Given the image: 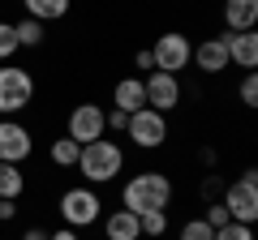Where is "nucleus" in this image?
Listing matches in <instances>:
<instances>
[{"mask_svg": "<svg viewBox=\"0 0 258 240\" xmlns=\"http://www.w3.org/2000/svg\"><path fill=\"white\" fill-rule=\"evenodd\" d=\"M172 197H176V185L172 176L159 172V167H147V172L129 176L120 185V206L129 214H151V210H172Z\"/></svg>", "mask_w": 258, "mask_h": 240, "instance_id": "f257e3e1", "label": "nucleus"}, {"mask_svg": "<svg viewBox=\"0 0 258 240\" xmlns=\"http://www.w3.org/2000/svg\"><path fill=\"white\" fill-rule=\"evenodd\" d=\"M74 172L82 176V185H91V189L112 185V180L125 172V146H120V142H112V138L91 142V146H82V155H78V167H74Z\"/></svg>", "mask_w": 258, "mask_h": 240, "instance_id": "f03ea898", "label": "nucleus"}, {"mask_svg": "<svg viewBox=\"0 0 258 240\" xmlns=\"http://www.w3.org/2000/svg\"><path fill=\"white\" fill-rule=\"evenodd\" d=\"M56 214H60V227H74V231L95 227V223L103 219V197H99V189H91V185H69V189H60V197H56Z\"/></svg>", "mask_w": 258, "mask_h": 240, "instance_id": "7ed1b4c3", "label": "nucleus"}, {"mask_svg": "<svg viewBox=\"0 0 258 240\" xmlns=\"http://www.w3.org/2000/svg\"><path fill=\"white\" fill-rule=\"evenodd\" d=\"M39 82L30 69L22 65H0V116H22L26 107H35Z\"/></svg>", "mask_w": 258, "mask_h": 240, "instance_id": "20e7f679", "label": "nucleus"}, {"mask_svg": "<svg viewBox=\"0 0 258 240\" xmlns=\"http://www.w3.org/2000/svg\"><path fill=\"white\" fill-rule=\"evenodd\" d=\"M220 206L228 210L232 223H249V227L258 223V172L254 167H245L241 180H228L220 189Z\"/></svg>", "mask_w": 258, "mask_h": 240, "instance_id": "39448f33", "label": "nucleus"}, {"mask_svg": "<svg viewBox=\"0 0 258 240\" xmlns=\"http://www.w3.org/2000/svg\"><path fill=\"white\" fill-rule=\"evenodd\" d=\"M125 138L134 142L138 150H164L168 138H172V125H168L164 111H155V107H138L134 116H129V125H125Z\"/></svg>", "mask_w": 258, "mask_h": 240, "instance_id": "423d86ee", "label": "nucleus"}, {"mask_svg": "<svg viewBox=\"0 0 258 240\" xmlns=\"http://www.w3.org/2000/svg\"><path fill=\"white\" fill-rule=\"evenodd\" d=\"M64 138H74L78 146H91V142L108 138V125H103V103L95 99H82L69 107V116H64Z\"/></svg>", "mask_w": 258, "mask_h": 240, "instance_id": "0eeeda50", "label": "nucleus"}, {"mask_svg": "<svg viewBox=\"0 0 258 240\" xmlns=\"http://www.w3.org/2000/svg\"><path fill=\"white\" fill-rule=\"evenodd\" d=\"M189 56H194V39L185 35V30H164V35L155 39V47H151L155 69L159 73H176V77L189 69Z\"/></svg>", "mask_w": 258, "mask_h": 240, "instance_id": "6e6552de", "label": "nucleus"}, {"mask_svg": "<svg viewBox=\"0 0 258 240\" xmlns=\"http://www.w3.org/2000/svg\"><path fill=\"white\" fill-rule=\"evenodd\" d=\"M142 90H147V107L164 111V116H172L176 107H181L185 99V86L176 73H159V69H151L147 77H142Z\"/></svg>", "mask_w": 258, "mask_h": 240, "instance_id": "1a4fd4ad", "label": "nucleus"}, {"mask_svg": "<svg viewBox=\"0 0 258 240\" xmlns=\"http://www.w3.org/2000/svg\"><path fill=\"white\" fill-rule=\"evenodd\" d=\"M35 155V133L30 125H22L18 116H5L0 120V163H26Z\"/></svg>", "mask_w": 258, "mask_h": 240, "instance_id": "9d476101", "label": "nucleus"}, {"mask_svg": "<svg viewBox=\"0 0 258 240\" xmlns=\"http://www.w3.org/2000/svg\"><path fill=\"white\" fill-rule=\"evenodd\" d=\"M224 47H228V65L254 73L258 69V30H220Z\"/></svg>", "mask_w": 258, "mask_h": 240, "instance_id": "9b49d317", "label": "nucleus"}, {"mask_svg": "<svg viewBox=\"0 0 258 240\" xmlns=\"http://www.w3.org/2000/svg\"><path fill=\"white\" fill-rule=\"evenodd\" d=\"M189 65H198V73H203V77H220L224 69H232V65H228V47H224V39H220V35L198 39V43H194Z\"/></svg>", "mask_w": 258, "mask_h": 240, "instance_id": "f8f14e48", "label": "nucleus"}, {"mask_svg": "<svg viewBox=\"0 0 258 240\" xmlns=\"http://www.w3.org/2000/svg\"><path fill=\"white\" fill-rule=\"evenodd\" d=\"M112 107L125 111V116H134L138 107H147V90H142V77H116L112 82Z\"/></svg>", "mask_w": 258, "mask_h": 240, "instance_id": "ddd939ff", "label": "nucleus"}, {"mask_svg": "<svg viewBox=\"0 0 258 240\" xmlns=\"http://www.w3.org/2000/svg\"><path fill=\"white\" fill-rule=\"evenodd\" d=\"M220 18H224V30H254L258 26V0H224Z\"/></svg>", "mask_w": 258, "mask_h": 240, "instance_id": "4468645a", "label": "nucleus"}, {"mask_svg": "<svg viewBox=\"0 0 258 240\" xmlns=\"http://www.w3.org/2000/svg\"><path fill=\"white\" fill-rule=\"evenodd\" d=\"M103 240H142V227H138V214H129L125 206H116L112 214H103Z\"/></svg>", "mask_w": 258, "mask_h": 240, "instance_id": "2eb2a0df", "label": "nucleus"}, {"mask_svg": "<svg viewBox=\"0 0 258 240\" xmlns=\"http://www.w3.org/2000/svg\"><path fill=\"white\" fill-rule=\"evenodd\" d=\"M22 9L35 22H64L69 9H74V0H22Z\"/></svg>", "mask_w": 258, "mask_h": 240, "instance_id": "dca6fc26", "label": "nucleus"}, {"mask_svg": "<svg viewBox=\"0 0 258 240\" xmlns=\"http://www.w3.org/2000/svg\"><path fill=\"white\" fill-rule=\"evenodd\" d=\"M78 155H82V146H78L74 138H64V133H56L52 146H47V163L60 167V172H69V167H78Z\"/></svg>", "mask_w": 258, "mask_h": 240, "instance_id": "f3484780", "label": "nucleus"}, {"mask_svg": "<svg viewBox=\"0 0 258 240\" xmlns=\"http://www.w3.org/2000/svg\"><path fill=\"white\" fill-rule=\"evenodd\" d=\"M26 193V172L18 163H0V202H18Z\"/></svg>", "mask_w": 258, "mask_h": 240, "instance_id": "a211bd4d", "label": "nucleus"}, {"mask_svg": "<svg viewBox=\"0 0 258 240\" xmlns=\"http://www.w3.org/2000/svg\"><path fill=\"white\" fill-rule=\"evenodd\" d=\"M13 35H18V47H30V52H35V47H43V22H35V18H18L13 22Z\"/></svg>", "mask_w": 258, "mask_h": 240, "instance_id": "6ab92c4d", "label": "nucleus"}, {"mask_svg": "<svg viewBox=\"0 0 258 240\" xmlns=\"http://www.w3.org/2000/svg\"><path fill=\"white\" fill-rule=\"evenodd\" d=\"M168 210H151V214H138V227H142V240H164L168 231Z\"/></svg>", "mask_w": 258, "mask_h": 240, "instance_id": "aec40b11", "label": "nucleus"}, {"mask_svg": "<svg viewBox=\"0 0 258 240\" xmlns=\"http://www.w3.org/2000/svg\"><path fill=\"white\" fill-rule=\"evenodd\" d=\"M176 240H215V227L198 214V219H185L181 231H176Z\"/></svg>", "mask_w": 258, "mask_h": 240, "instance_id": "412c9836", "label": "nucleus"}, {"mask_svg": "<svg viewBox=\"0 0 258 240\" xmlns=\"http://www.w3.org/2000/svg\"><path fill=\"white\" fill-rule=\"evenodd\" d=\"M18 52H22V47H18V35H13V22L0 18V65H9Z\"/></svg>", "mask_w": 258, "mask_h": 240, "instance_id": "4be33fe9", "label": "nucleus"}, {"mask_svg": "<svg viewBox=\"0 0 258 240\" xmlns=\"http://www.w3.org/2000/svg\"><path fill=\"white\" fill-rule=\"evenodd\" d=\"M215 240H254V227L249 223H224V227H215Z\"/></svg>", "mask_w": 258, "mask_h": 240, "instance_id": "5701e85b", "label": "nucleus"}, {"mask_svg": "<svg viewBox=\"0 0 258 240\" xmlns=\"http://www.w3.org/2000/svg\"><path fill=\"white\" fill-rule=\"evenodd\" d=\"M237 99H241V107H254V103H258V77H254V73H245V77H241Z\"/></svg>", "mask_w": 258, "mask_h": 240, "instance_id": "b1692460", "label": "nucleus"}, {"mask_svg": "<svg viewBox=\"0 0 258 240\" xmlns=\"http://www.w3.org/2000/svg\"><path fill=\"white\" fill-rule=\"evenodd\" d=\"M203 219L211 223V227H224V223H232V219H228V210H224L220 202H207V210H203Z\"/></svg>", "mask_w": 258, "mask_h": 240, "instance_id": "393cba45", "label": "nucleus"}, {"mask_svg": "<svg viewBox=\"0 0 258 240\" xmlns=\"http://www.w3.org/2000/svg\"><path fill=\"white\" fill-rule=\"evenodd\" d=\"M18 219V202H0V227Z\"/></svg>", "mask_w": 258, "mask_h": 240, "instance_id": "a878e982", "label": "nucleus"}, {"mask_svg": "<svg viewBox=\"0 0 258 240\" xmlns=\"http://www.w3.org/2000/svg\"><path fill=\"white\" fill-rule=\"evenodd\" d=\"M134 65H138V69H147V73L155 69V60H151V47H142V52H134Z\"/></svg>", "mask_w": 258, "mask_h": 240, "instance_id": "bb28decb", "label": "nucleus"}, {"mask_svg": "<svg viewBox=\"0 0 258 240\" xmlns=\"http://www.w3.org/2000/svg\"><path fill=\"white\" fill-rule=\"evenodd\" d=\"M47 240H82V236L74 227H56V231H47Z\"/></svg>", "mask_w": 258, "mask_h": 240, "instance_id": "cd10ccee", "label": "nucleus"}, {"mask_svg": "<svg viewBox=\"0 0 258 240\" xmlns=\"http://www.w3.org/2000/svg\"><path fill=\"white\" fill-rule=\"evenodd\" d=\"M22 240H47V231H43V227H39V223H30V227H26V231H22Z\"/></svg>", "mask_w": 258, "mask_h": 240, "instance_id": "c85d7f7f", "label": "nucleus"}, {"mask_svg": "<svg viewBox=\"0 0 258 240\" xmlns=\"http://www.w3.org/2000/svg\"><path fill=\"white\" fill-rule=\"evenodd\" d=\"M18 240H22V236H18Z\"/></svg>", "mask_w": 258, "mask_h": 240, "instance_id": "c756f323", "label": "nucleus"}]
</instances>
